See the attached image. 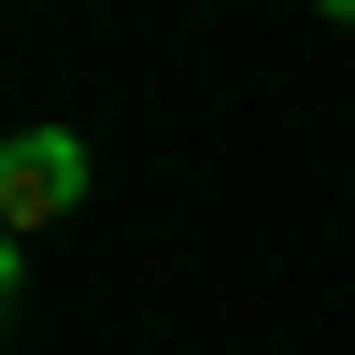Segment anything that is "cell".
Instances as JSON below:
<instances>
[{"mask_svg":"<svg viewBox=\"0 0 355 355\" xmlns=\"http://www.w3.org/2000/svg\"><path fill=\"white\" fill-rule=\"evenodd\" d=\"M71 199H85V142H71V128H15V157H0V214L43 227V214H71Z\"/></svg>","mask_w":355,"mask_h":355,"instance_id":"1","label":"cell"},{"mask_svg":"<svg viewBox=\"0 0 355 355\" xmlns=\"http://www.w3.org/2000/svg\"><path fill=\"white\" fill-rule=\"evenodd\" d=\"M313 15H327V28H355V0H313Z\"/></svg>","mask_w":355,"mask_h":355,"instance_id":"2","label":"cell"}]
</instances>
